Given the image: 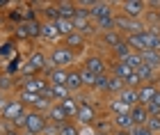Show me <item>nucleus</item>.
<instances>
[{
    "mask_svg": "<svg viewBox=\"0 0 160 135\" xmlns=\"http://www.w3.org/2000/svg\"><path fill=\"white\" fill-rule=\"evenodd\" d=\"M96 30L103 34V32H112V30H117L114 28V16H108V18H101L96 21Z\"/></svg>",
    "mask_w": 160,
    "mask_h": 135,
    "instance_id": "a878e982",
    "label": "nucleus"
},
{
    "mask_svg": "<svg viewBox=\"0 0 160 135\" xmlns=\"http://www.w3.org/2000/svg\"><path fill=\"white\" fill-rule=\"evenodd\" d=\"M62 46H67L69 51H73V53H78V51H82V48L87 46V37L85 34H80V32H71L69 37H64L62 41H60Z\"/></svg>",
    "mask_w": 160,
    "mask_h": 135,
    "instance_id": "1a4fd4ad",
    "label": "nucleus"
},
{
    "mask_svg": "<svg viewBox=\"0 0 160 135\" xmlns=\"http://www.w3.org/2000/svg\"><path fill=\"white\" fill-rule=\"evenodd\" d=\"M41 39L43 41H60V34H57V30H55V23L41 21Z\"/></svg>",
    "mask_w": 160,
    "mask_h": 135,
    "instance_id": "a211bd4d",
    "label": "nucleus"
},
{
    "mask_svg": "<svg viewBox=\"0 0 160 135\" xmlns=\"http://www.w3.org/2000/svg\"><path fill=\"white\" fill-rule=\"evenodd\" d=\"M156 85H158V89H160V76H158V78H156Z\"/></svg>",
    "mask_w": 160,
    "mask_h": 135,
    "instance_id": "72a5a7b5",
    "label": "nucleus"
},
{
    "mask_svg": "<svg viewBox=\"0 0 160 135\" xmlns=\"http://www.w3.org/2000/svg\"><path fill=\"white\" fill-rule=\"evenodd\" d=\"M7 103H9V98H7V92L0 89V112L5 110V105H7Z\"/></svg>",
    "mask_w": 160,
    "mask_h": 135,
    "instance_id": "7c9ffc66",
    "label": "nucleus"
},
{
    "mask_svg": "<svg viewBox=\"0 0 160 135\" xmlns=\"http://www.w3.org/2000/svg\"><path fill=\"white\" fill-rule=\"evenodd\" d=\"M158 92H160V89H158V85H156V82H144V85H140V87H137L140 103H142V105H149V103L156 98Z\"/></svg>",
    "mask_w": 160,
    "mask_h": 135,
    "instance_id": "9d476101",
    "label": "nucleus"
},
{
    "mask_svg": "<svg viewBox=\"0 0 160 135\" xmlns=\"http://www.w3.org/2000/svg\"><path fill=\"white\" fill-rule=\"evenodd\" d=\"M57 135H80V131H78L76 122H64L57 126Z\"/></svg>",
    "mask_w": 160,
    "mask_h": 135,
    "instance_id": "bb28decb",
    "label": "nucleus"
},
{
    "mask_svg": "<svg viewBox=\"0 0 160 135\" xmlns=\"http://www.w3.org/2000/svg\"><path fill=\"white\" fill-rule=\"evenodd\" d=\"M48 117L43 112H37V110H28L25 115V124H23V133L25 135H43V131L48 128Z\"/></svg>",
    "mask_w": 160,
    "mask_h": 135,
    "instance_id": "f03ea898",
    "label": "nucleus"
},
{
    "mask_svg": "<svg viewBox=\"0 0 160 135\" xmlns=\"http://www.w3.org/2000/svg\"><path fill=\"white\" fill-rule=\"evenodd\" d=\"M123 64H126V67H128L130 71H137V69H140V67L144 64V62H142V55L133 51V53H130L126 60H123Z\"/></svg>",
    "mask_w": 160,
    "mask_h": 135,
    "instance_id": "b1692460",
    "label": "nucleus"
},
{
    "mask_svg": "<svg viewBox=\"0 0 160 135\" xmlns=\"http://www.w3.org/2000/svg\"><path fill=\"white\" fill-rule=\"evenodd\" d=\"M140 55H142V62L147 67H151L153 71L160 69V51H151V48H147V51H142Z\"/></svg>",
    "mask_w": 160,
    "mask_h": 135,
    "instance_id": "dca6fc26",
    "label": "nucleus"
},
{
    "mask_svg": "<svg viewBox=\"0 0 160 135\" xmlns=\"http://www.w3.org/2000/svg\"><path fill=\"white\" fill-rule=\"evenodd\" d=\"M112 135H128V133H126V131H114Z\"/></svg>",
    "mask_w": 160,
    "mask_h": 135,
    "instance_id": "473e14b6",
    "label": "nucleus"
},
{
    "mask_svg": "<svg viewBox=\"0 0 160 135\" xmlns=\"http://www.w3.org/2000/svg\"><path fill=\"white\" fill-rule=\"evenodd\" d=\"M158 14H160V9H158Z\"/></svg>",
    "mask_w": 160,
    "mask_h": 135,
    "instance_id": "f704fd0d",
    "label": "nucleus"
},
{
    "mask_svg": "<svg viewBox=\"0 0 160 135\" xmlns=\"http://www.w3.org/2000/svg\"><path fill=\"white\" fill-rule=\"evenodd\" d=\"M60 105H62V110L67 112V117L71 119V122H73V119H76V115H78V105H80V101H76L73 96H69L67 101H62Z\"/></svg>",
    "mask_w": 160,
    "mask_h": 135,
    "instance_id": "6ab92c4d",
    "label": "nucleus"
},
{
    "mask_svg": "<svg viewBox=\"0 0 160 135\" xmlns=\"http://www.w3.org/2000/svg\"><path fill=\"white\" fill-rule=\"evenodd\" d=\"M82 67L89 69L94 76H105L108 73V64H105V60L101 58V55H89V58L82 62Z\"/></svg>",
    "mask_w": 160,
    "mask_h": 135,
    "instance_id": "6e6552de",
    "label": "nucleus"
},
{
    "mask_svg": "<svg viewBox=\"0 0 160 135\" xmlns=\"http://www.w3.org/2000/svg\"><path fill=\"white\" fill-rule=\"evenodd\" d=\"M126 87L123 85V80H119V78H114V76H110V82H108V89H105V94H112V96H117L119 92Z\"/></svg>",
    "mask_w": 160,
    "mask_h": 135,
    "instance_id": "393cba45",
    "label": "nucleus"
},
{
    "mask_svg": "<svg viewBox=\"0 0 160 135\" xmlns=\"http://www.w3.org/2000/svg\"><path fill=\"white\" fill-rule=\"evenodd\" d=\"M2 135H21V133H16V131H5Z\"/></svg>",
    "mask_w": 160,
    "mask_h": 135,
    "instance_id": "2f4dec72",
    "label": "nucleus"
},
{
    "mask_svg": "<svg viewBox=\"0 0 160 135\" xmlns=\"http://www.w3.org/2000/svg\"><path fill=\"white\" fill-rule=\"evenodd\" d=\"M71 94H76V92H80L85 87L82 85V78H80V71L78 69H69V78H67V85H64Z\"/></svg>",
    "mask_w": 160,
    "mask_h": 135,
    "instance_id": "2eb2a0df",
    "label": "nucleus"
},
{
    "mask_svg": "<svg viewBox=\"0 0 160 135\" xmlns=\"http://www.w3.org/2000/svg\"><path fill=\"white\" fill-rule=\"evenodd\" d=\"M23 92H30V94H43L48 89V80L43 76H30V78H23Z\"/></svg>",
    "mask_w": 160,
    "mask_h": 135,
    "instance_id": "0eeeda50",
    "label": "nucleus"
},
{
    "mask_svg": "<svg viewBox=\"0 0 160 135\" xmlns=\"http://www.w3.org/2000/svg\"><path fill=\"white\" fill-rule=\"evenodd\" d=\"M130 73H133V71H130L126 64H123V62H112V73H110V76L119 78V80H126Z\"/></svg>",
    "mask_w": 160,
    "mask_h": 135,
    "instance_id": "5701e85b",
    "label": "nucleus"
},
{
    "mask_svg": "<svg viewBox=\"0 0 160 135\" xmlns=\"http://www.w3.org/2000/svg\"><path fill=\"white\" fill-rule=\"evenodd\" d=\"M76 122H78L80 126H94V124L98 122V112H96V108H94L89 101H80Z\"/></svg>",
    "mask_w": 160,
    "mask_h": 135,
    "instance_id": "20e7f679",
    "label": "nucleus"
},
{
    "mask_svg": "<svg viewBox=\"0 0 160 135\" xmlns=\"http://www.w3.org/2000/svg\"><path fill=\"white\" fill-rule=\"evenodd\" d=\"M130 119H133L135 126H147V122H149V110H147V105H142V103L133 105V108H130Z\"/></svg>",
    "mask_w": 160,
    "mask_h": 135,
    "instance_id": "f8f14e48",
    "label": "nucleus"
},
{
    "mask_svg": "<svg viewBox=\"0 0 160 135\" xmlns=\"http://www.w3.org/2000/svg\"><path fill=\"white\" fill-rule=\"evenodd\" d=\"M41 76L46 78V80H48V85H53V87H64V85H67V78H69V69L48 67V69L43 71Z\"/></svg>",
    "mask_w": 160,
    "mask_h": 135,
    "instance_id": "39448f33",
    "label": "nucleus"
},
{
    "mask_svg": "<svg viewBox=\"0 0 160 135\" xmlns=\"http://www.w3.org/2000/svg\"><path fill=\"white\" fill-rule=\"evenodd\" d=\"M128 135H156V133H151L147 126H133V128L128 131Z\"/></svg>",
    "mask_w": 160,
    "mask_h": 135,
    "instance_id": "c756f323",
    "label": "nucleus"
},
{
    "mask_svg": "<svg viewBox=\"0 0 160 135\" xmlns=\"http://www.w3.org/2000/svg\"><path fill=\"white\" fill-rule=\"evenodd\" d=\"M147 128H149L151 133H156V135H160V115H149Z\"/></svg>",
    "mask_w": 160,
    "mask_h": 135,
    "instance_id": "c85d7f7f",
    "label": "nucleus"
},
{
    "mask_svg": "<svg viewBox=\"0 0 160 135\" xmlns=\"http://www.w3.org/2000/svg\"><path fill=\"white\" fill-rule=\"evenodd\" d=\"M135 73H137V78H140L142 85H144V82H156V71L151 69V67H147V64H142Z\"/></svg>",
    "mask_w": 160,
    "mask_h": 135,
    "instance_id": "4be33fe9",
    "label": "nucleus"
},
{
    "mask_svg": "<svg viewBox=\"0 0 160 135\" xmlns=\"http://www.w3.org/2000/svg\"><path fill=\"white\" fill-rule=\"evenodd\" d=\"M108 16H114V5L112 2H98V0H94L89 5V18L96 23L101 18H108Z\"/></svg>",
    "mask_w": 160,
    "mask_h": 135,
    "instance_id": "423d86ee",
    "label": "nucleus"
},
{
    "mask_svg": "<svg viewBox=\"0 0 160 135\" xmlns=\"http://www.w3.org/2000/svg\"><path fill=\"white\" fill-rule=\"evenodd\" d=\"M117 7H119V14H123L126 18H133V21H140V16L147 12V2H142V0H123Z\"/></svg>",
    "mask_w": 160,
    "mask_h": 135,
    "instance_id": "7ed1b4c3",
    "label": "nucleus"
},
{
    "mask_svg": "<svg viewBox=\"0 0 160 135\" xmlns=\"http://www.w3.org/2000/svg\"><path fill=\"white\" fill-rule=\"evenodd\" d=\"M48 62H50V67L73 69V64H76V53H73V51H69L67 46L57 44V46L50 48V53H48Z\"/></svg>",
    "mask_w": 160,
    "mask_h": 135,
    "instance_id": "f257e3e1",
    "label": "nucleus"
},
{
    "mask_svg": "<svg viewBox=\"0 0 160 135\" xmlns=\"http://www.w3.org/2000/svg\"><path fill=\"white\" fill-rule=\"evenodd\" d=\"M114 98H117V101H121V103H126L128 108H133V105L140 103V96H137V89H135V87H123Z\"/></svg>",
    "mask_w": 160,
    "mask_h": 135,
    "instance_id": "ddd939ff",
    "label": "nucleus"
},
{
    "mask_svg": "<svg viewBox=\"0 0 160 135\" xmlns=\"http://www.w3.org/2000/svg\"><path fill=\"white\" fill-rule=\"evenodd\" d=\"M110 110H112V115H128V112H130L128 105H126V103H121V101H117V98H112Z\"/></svg>",
    "mask_w": 160,
    "mask_h": 135,
    "instance_id": "cd10ccee",
    "label": "nucleus"
},
{
    "mask_svg": "<svg viewBox=\"0 0 160 135\" xmlns=\"http://www.w3.org/2000/svg\"><path fill=\"white\" fill-rule=\"evenodd\" d=\"M78 71H80V78H82V85L85 87H89V89H94L96 87V80H98V76H94L89 69H85L82 64L78 67Z\"/></svg>",
    "mask_w": 160,
    "mask_h": 135,
    "instance_id": "412c9836",
    "label": "nucleus"
},
{
    "mask_svg": "<svg viewBox=\"0 0 160 135\" xmlns=\"http://www.w3.org/2000/svg\"><path fill=\"white\" fill-rule=\"evenodd\" d=\"M55 9H57V16H60V18H69V21H73V18H76V14H78V2L60 0V2H55Z\"/></svg>",
    "mask_w": 160,
    "mask_h": 135,
    "instance_id": "9b49d317",
    "label": "nucleus"
},
{
    "mask_svg": "<svg viewBox=\"0 0 160 135\" xmlns=\"http://www.w3.org/2000/svg\"><path fill=\"white\" fill-rule=\"evenodd\" d=\"M112 126H114V131H130L133 128V119H130V112L128 115H112Z\"/></svg>",
    "mask_w": 160,
    "mask_h": 135,
    "instance_id": "f3484780",
    "label": "nucleus"
},
{
    "mask_svg": "<svg viewBox=\"0 0 160 135\" xmlns=\"http://www.w3.org/2000/svg\"><path fill=\"white\" fill-rule=\"evenodd\" d=\"M126 44L130 46V51H135V53L147 51V48H149V44H147V30L140 32V34H133V37H126Z\"/></svg>",
    "mask_w": 160,
    "mask_h": 135,
    "instance_id": "4468645a",
    "label": "nucleus"
},
{
    "mask_svg": "<svg viewBox=\"0 0 160 135\" xmlns=\"http://www.w3.org/2000/svg\"><path fill=\"white\" fill-rule=\"evenodd\" d=\"M101 41H103L105 46L114 48L117 44H121V41H123V34L117 32V30H112V32H103V34H101Z\"/></svg>",
    "mask_w": 160,
    "mask_h": 135,
    "instance_id": "aec40b11",
    "label": "nucleus"
}]
</instances>
